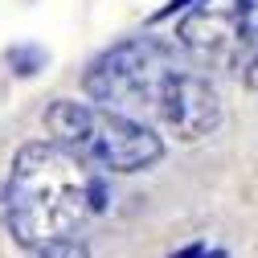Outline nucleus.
<instances>
[{
  "label": "nucleus",
  "instance_id": "nucleus-5",
  "mask_svg": "<svg viewBox=\"0 0 258 258\" xmlns=\"http://www.w3.org/2000/svg\"><path fill=\"white\" fill-rule=\"evenodd\" d=\"M29 258H90V246L78 234H57V238L29 246Z\"/></svg>",
  "mask_w": 258,
  "mask_h": 258
},
{
  "label": "nucleus",
  "instance_id": "nucleus-7",
  "mask_svg": "<svg viewBox=\"0 0 258 258\" xmlns=\"http://www.w3.org/2000/svg\"><path fill=\"white\" fill-rule=\"evenodd\" d=\"M172 258H230L225 250H209L205 242H192V246H184L180 254H172Z\"/></svg>",
  "mask_w": 258,
  "mask_h": 258
},
{
  "label": "nucleus",
  "instance_id": "nucleus-6",
  "mask_svg": "<svg viewBox=\"0 0 258 258\" xmlns=\"http://www.w3.org/2000/svg\"><path fill=\"white\" fill-rule=\"evenodd\" d=\"M9 66H13L21 78H29V74H37V70L45 66V53H41L37 45H13V49H9Z\"/></svg>",
  "mask_w": 258,
  "mask_h": 258
},
{
  "label": "nucleus",
  "instance_id": "nucleus-2",
  "mask_svg": "<svg viewBox=\"0 0 258 258\" xmlns=\"http://www.w3.org/2000/svg\"><path fill=\"white\" fill-rule=\"evenodd\" d=\"M107 209L103 172L82 164L78 156L57 148L49 136L25 144L13 156L5 180V221L13 242L25 250L57 234H74L78 225Z\"/></svg>",
  "mask_w": 258,
  "mask_h": 258
},
{
  "label": "nucleus",
  "instance_id": "nucleus-4",
  "mask_svg": "<svg viewBox=\"0 0 258 258\" xmlns=\"http://www.w3.org/2000/svg\"><path fill=\"white\" fill-rule=\"evenodd\" d=\"M172 41L201 70L234 74L258 49V0H192L180 9Z\"/></svg>",
  "mask_w": 258,
  "mask_h": 258
},
{
  "label": "nucleus",
  "instance_id": "nucleus-1",
  "mask_svg": "<svg viewBox=\"0 0 258 258\" xmlns=\"http://www.w3.org/2000/svg\"><path fill=\"white\" fill-rule=\"evenodd\" d=\"M86 94L103 107H115L148 127L192 144L221 127V99L176 41L127 37L103 49L82 78Z\"/></svg>",
  "mask_w": 258,
  "mask_h": 258
},
{
  "label": "nucleus",
  "instance_id": "nucleus-9",
  "mask_svg": "<svg viewBox=\"0 0 258 258\" xmlns=\"http://www.w3.org/2000/svg\"><path fill=\"white\" fill-rule=\"evenodd\" d=\"M0 217H5V184H0Z\"/></svg>",
  "mask_w": 258,
  "mask_h": 258
},
{
  "label": "nucleus",
  "instance_id": "nucleus-3",
  "mask_svg": "<svg viewBox=\"0 0 258 258\" xmlns=\"http://www.w3.org/2000/svg\"><path fill=\"white\" fill-rule=\"evenodd\" d=\"M45 132L57 148L78 156L94 172H144L164 160V140L148 123L103 103L57 99L45 107Z\"/></svg>",
  "mask_w": 258,
  "mask_h": 258
},
{
  "label": "nucleus",
  "instance_id": "nucleus-8",
  "mask_svg": "<svg viewBox=\"0 0 258 258\" xmlns=\"http://www.w3.org/2000/svg\"><path fill=\"white\" fill-rule=\"evenodd\" d=\"M242 74H246V86L258 94V49H254V57H250L246 66H242Z\"/></svg>",
  "mask_w": 258,
  "mask_h": 258
}]
</instances>
